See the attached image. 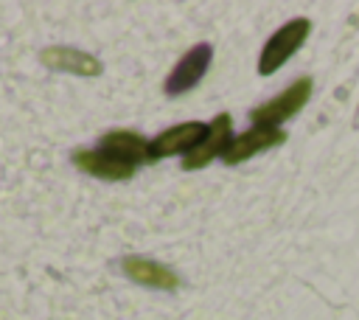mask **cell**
Returning a JSON list of instances; mask_svg holds the SVG:
<instances>
[{"label": "cell", "instance_id": "6da1fadb", "mask_svg": "<svg viewBox=\"0 0 359 320\" xmlns=\"http://www.w3.org/2000/svg\"><path fill=\"white\" fill-rule=\"evenodd\" d=\"M311 34V22L306 17H294L286 25H280L264 45L261 59H258V73L261 76H272L275 70H280L286 65V59H292L294 51H300V45L306 42V36Z\"/></svg>", "mask_w": 359, "mask_h": 320}, {"label": "cell", "instance_id": "7a4b0ae2", "mask_svg": "<svg viewBox=\"0 0 359 320\" xmlns=\"http://www.w3.org/2000/svg\"><path fill=\"white\" fill-rule=\"evenodd\" d=\"M309 98H311V79L303 76V79L292 81L286 90H280L275 98L258 104L250 112V121H252V126H272V129H278V124H283L292 115H297L303 109V104H309Z\"/></svg>", "mask_w": 359, "mask_h": 320}, {"label": "cell", "instance_id": "3957f363", "mask_svg": "<svg viewBox=\"0 0 359 320\" xmlns=\"http://www.w3.org/2000/svg\"><path fill=\"white\" fill-rule=\"evenodd\" d=\"M210 59H213V48H210L208 42H199V45L188 48V51L180 56V62L174 65V70L168 73L165 84H163L165 95H182V93L194 90L196 81H202V76L208 73Z\"/></svg>", "mask_w": 359, "mask_h": 320}, {"label": "cell", "instance_id": "277c9868", "mask_svg": "<svg viewBox=\"0 0 359 320\" xmlns=\"http://www.w3.org/2000/svg\"><path fill=\"white\" fill-rule=\"evenodd\" d=\"M205 132H208V124H202V121H185V124L168 126L154 140H149V163L171 157V154H180V152L182 154L194 152L202 143Z\"/></svg>", "mask_w": 359, "mask_h": 320}, {"label": "cell", "instance_id": "5b68a950", "mask_svg": "<svg viewBox=\"0 0 359 320\" xmlns=\"http://www.w3.org/2000/svg\"><path fill=\"white\" fill-rule=\"evenodd\" d=\"M230 143H233V118H230L227 112H219V115L208 124V132H205L202 143H199L194 152L185 154V160H182L185 171L202 168V166H208L213 157H222Z\"/></svg>", "mask_w": 359, "mask_h": 320}, {"label": "cell", "instance_id": "8992f818", "mask_svg": "<svg viewBox=\"0 0 359 320\" xmlns=\"http://www.w3.org/2000/svg\"><path fill=\"white\" fill-rule=\"evenodd\" d=\"M283 140H286V132H283V129L252 126V129H247L244 135L233 138V143L224 149L222 160H224L227 166H236V163H241V160H247V157H252V154H258V152H264V149L280 146Z\"/></svg>", "mask_w": 359, "mask_h": 320}, {"label": "cell", "instance_id": "52a82bcc", "mask_svg": "<svg viewBox=\"0 0 359 320\" xmlns=\"http://www.w3.org/2000/svg\"><path fill=\"white\" fill-rule=\"evenodd\" d=\"M42 65L50 70H62V73H73V76H101V62L79 48H65V45H50L39 53Z\"/></svg>", "mask_w": 359, "mask_h": 320}, {"label": "cell", "instance_id": "ba28073f", "mask_svg": "<svg viewBox=\"0 0 359 320\" xmlns=\"http://www.w3.org/2000/svg\"><path fill=\"white\" fill-rule=\"evenodd\" d=\"M98 149L112 154L115 160L126 166H140L149 163V140L132 129H112L98 140Z\"/></svg>", "mask_w": 359, "mask_h": 320}, {"label": "cell", "instance_id": "9c48e42d", "mask_svg": "<svg viewBox=\"0 0 359 320\" xmlns=\"http://www.w3.org/2000/svg\"><path fill=\"white\" fill-rule=\"evenodd\" d=\"M73 166L90 177H98V180H109V182H121V180H129L135 174V166H126L121 160H115L112 154L101 152V149H79L73 152Z\"/></svg>", "mask_w": 359, "mask_h": 320}, {"label": "cell", "instance_id": "30bf717a", "mask_svg": "<svg viewBox=\"0 0 359 320\" xmlns=\"http://www.w3.org/2000/svg\"><path fill=\"white\" fill-rule=\"evenodd\" d=\"M121 267H123V275L132 278L135 284L154 286V289H177L180 286V278L168 267H163L157 261H149V258H140V255H129V258H123Z\"/></svg>", "mask_w": 359, "mask_h": 320}, {"label": "cell", "instance_id": "8fae6325", "mask_svg": "<svg viewBox=\"0 0 359 320\" xmlns=\"http://www.w3.org/2000/svg\"><path fill=\"white\" fill-rule=\"evenodd\" d=\"M353 126L359 129V109H356V115H353Z\"/></svg>", "mask_w": 359, "mask_h": 320}]
</instances>
